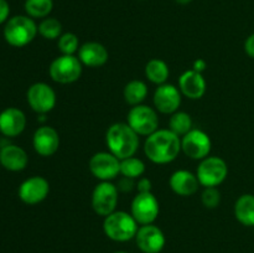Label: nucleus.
<instances>
[{
    "mask_svg": "<svg viewBox=\"0 0 254 253\" xmlns=\"http://www.w3.org/2000/svg\"><path fill=\"white\" fill-rule=\"evenodd\" d=\"M175 1L180 5H186V4H189V2L192 1V0H175Z\"/></svg>",
    "mask_w": 254,
    "mask_h": 253,
    "instance_id": "36",
    "label": "nucleus"
},
{
    "mask_svg": "<svg viewBox=\"0 0 254 253\" xmlns=\"http://www.w3.org/2000/svg\"><path fill=\"white\" fill-rule=\"evenodd\" d=\"M10 6L6 0H0V25L5 22L9 17Z\"/></svg>",
    "mask_w": 254,
    "mask_h": 253,
    "instance_id": "33",
    "label": "nucleus"
},
{
    "mask_svg": "<svg viewBox=\"0 0 254 253\" xmlns=\"http://www.w3.org/2000/svg\"><path fill=\"white\" fill-rule=\"evenodd\" d=\"M135 242L143 253H160L165 247L166 238L163 231L158 226L151 223L139 227L135 236Z\"/></svg>",
    "mask_w": 254,
    "mask_h": 253,
    "instance_id": "13",
    "label": "nucleus"
},
{
    "mask_svg": "<svg viewBox=\"0 0 254 253\" xmlns=\"http://www.w3.org/2000/svg\"><path fill=\"white\" fill-rule=\"evenodd\" d=\"M27 158L26 151L14 144H7L0 149V164L9 171H21L26 168Z\"/></svg>",
    "mask_w": 254,
    "mask_h": 253,
    "instance_id": "21",
    "label": "nucleus"
},
{
    "mask_svg": "<svg viewBox=\"0 0 254 253\" xmlns=\"http://www.w3.org/2000/svg\"><path fill=\"white\" fill-rule=\"evenodd\" d=\"M169 126L170 130L174 131L176 135L184 136L192 129V119L190 114L186 112H175L171 114L170 121H169Z\"/></svg>",
    "mask_w": 254,
    "mask_h": 253,
    "instance_id": "26",
    "label": "nucleus"
},
{
    "mask_svg": "<svg viewBox=\"0 0 254 253\" xmlns=\"http://www.w3.org/2000/svg\"><path fill=\"white\" fill-rule=\"evenodd\" d=\"M0 149H1V148H0Z\"/></svg>",
    "mask_w": 254,
    "mask_h": 253,
    "instance_id": "38",
    "label": "nucleus"
},
{
    "mask_svg": "<svg viewBox=\"0 0 254 253\" xmlns=\"http://www.w3.org/2000/svg\"><path fill=\"white\" fill-rule=\"evenodd\" d=\"M82 66L79 59L74 55H61L51 62L49 68L52 81L61 84L73 83L78 81L82 74Z\"/></svg>",
    "mask_w": 254,
    "mask_h": 253,
    "instance_id": "5",
    "label": "nucleus"
},
{
    "mask_svg": "<svg viewBox=\"0 0 254 253\" xmlns=\"http://www.w3.org/2000/svg\"><path fill=\"white\" fill-rule=\"evenodd\" d=\"M114 253H127V252H123V251H118V252H114Z\"/></svg>",
    "mask_w": 254,
    "mask_h": 253,
    "instance_id": "37",
    "label": "nucleus"
},
{
    "mask_svg": "<svg viewBox=\"0 0 254 253\" xmlns=\"http://www.w3.org/2000/svg\"><path fill=\"white\" fill-rule=\"evenodd\" d=\"M138 222L126 211H114L104 217L103 231L108 238L116 242H127L135 238L138 232Z\"/></svg>",
    "mask_w": 254,
    "mask_h": 253,
    "instance_id": "3",
    "label": "nucleus"
},
{
    "mask_svg": "<svg viewBox=\"0 0 254 253\" xmlns=\"http://www.w3.org/2000/svg\"><path fill=\"white\" fill-rule=\"evenodd\" d=\"M37 29L39 34L46 40H59L62 35V24L55 17H45Z\"/></svg>",
    "mask_w": 254,
    "mask_h": 253,
    "instance_id": "28",
    "label": "nucleus"
},
{
    "mask_svg": "<svg viewBox=\"0 0 254 253\" xmlns=\"http://www.w3.org/2000/svg\"><path fill=\"white\" fill-rule=\"evenodd\" d=\"M206 88L207 84L205 77L195 69L185 71L179 78V89L181 94L190 99L202 98L203 94L206 93Z\"/></svg>",
    "mask_w": 254,
    "mask_h": 253,
    "instance_id": "17",
    "label": "nucleus"
},
{
    "mask_svg": "<svg viewBox=\"0 0 254 253\" xmlns=\"http://www.w3.org/2000/svg\"><path fill=\"white\" fill-rule=\"evenodd\" d=\"M160 206L158 198L153 192H138L133 198L130 206V213L138 225H151L158 218Z\"/></svg>",
    "mask_w": 254,
    "mask_h": 253,
    "instance_id": "9",
    "label": "nucleus"
},
{
    "mask_svg": "<svg viewBox=\"0 0 254 253\" xmlns=\"http://www.w3.org/2000/svg\"><path fill=\"white\" fill-rule=\"evenodd\" d=\"M84 66L92 67H102L107 63L109 59V54L106 47L99 42H86L82 45L78 50V56H77Z\"/></svg>",
    "mask_w": 254,
    "mask_h": 253,
    "instance_id": "19",
    "label": "nucleus"
},
{
    "mask_svg": "<svg viewBox=\"0 0 254 253\" xmlns=\"http://www.w3.org/2000/svg\"><path fill=\"white\" fill-rule=\"evenodd\" d=\"M50 192V184L42 176H32L26 179L19 188V197L26 205H36L42 202Z\"/></svg>",
    "mask_w": 254,
    "mask_h": 253,
    "instance_id": "15",
    "label": "nucleus"
},
{
    "mask_svg": "<svg viewBox=\"0 0 254 253\" xmlns=\"http://www.w3.org/2000/svg\"><path fill=\"white\" fill-rule=\"evenodd\" d=\"M27 103L32 111L45 114L51 112L56 106V93L54 88L45 82H36L27 89Z\"/></svg>",
    "mask_w": 254,
    "mask_h": 253,
    "instance_id": "11",
    "label": "nucleus"
},
{
    "mask_svg": "<svg viewBox=\"0 0 254 253\" xmlns=\"http://www.w3.org/2000/svg\"><path fill=\"white\" fill-rule=\"evenodd\" d=\"M235 216L243 226H254V195L245 193L235 203Z\"/></svg>",
    "mask_w": 254,
    "mask_h": 253,
    "instance_id": "22",
    "label": "nucleus"
},
{
    "mask_svg": "<svg viewBox=\"0 0 254 253\" xmlns=\"http://www.w3.org/2000/svg\"><path fill=\"white\" fill-rule=\"evenodd\" d=\"M245 51L251 59H254V34L250 35L245 42Z\"/></svg>",
    "mask_w": 254,
    "mask_h": 253,
    "instance_id": "34",
    "label": "nucleus"
},
{
    "mask_svg": "<svg viewBox=\"0 0 254 253\" xmlns=\"http://www.w3.org/2000/svg\"><path fill=\"white\" fill-rule=\"evenodd\" d=\"M136 188H138V192H151V181L148 178H140L136 184Z\"/></svg>",
    "mask_w": 254,
    "mask_h": 253,
    "instance_id": "31",
    "label": "nucleus"
},
{
    "mask_svg": "<svg viewBox=\"0 0 254 253\" xmlns=\"http://www.w3.org/2000/svg\"><path fill=\"white\" fill-rule=\"evenodd\" d=\"M32 145L39 155L52 156L60 148V135L52 126H44L36 129L32 138Z\"/></svg>",
    "mask_w": 254,
    "mask_h": 253,
    "instance_id": "16",
    "label": "nucleus"
},
{
    "mask_svg": "<svg viewBox=\"0 0 254 253\" xmlns=\"http://www.w3.org/2000/svg\"><path fill=\"white\" fill-rule=\"evenodd\" d=\"M181 151V139L170 129H158L146 136L144 153L155 164H169L175 160Z\"/></svg>",
    "mask_w": 254,
    "mask_h": 253,
    "instance_id": "1",
    "label": "nucleus"
},
{
    "mask_svg": "<svg viewBox=\"0 0 254 253\" xmlns=\"http://www.w3.org/2000/svg\"><path fill=\"white\" fill-rule=\"evenodd\" d=\"M169 184L171 190L179 196H192L200 186L197 176L188 170H178L173 173Z\"/></svg>",
    "mask_w": 254,
    "mask_h": 253,
    "instance_id": "20",
    "label": "nucleus"
},
{
    "mask_svg": "<svg viewBox=\"0 0 254 253\" xmlns=\"http://www.w3.org/2000/svg\"><path fill=\"white\" fill-rule=\"evenodd\" d=\"M127 121L138 135L149 136L159 129L158 113L155 109L145 104L134 106L129 111Z\"/></svg>",
    "mask_w": 254,
    "mask_h": 253,
    "instance_id": "7",
    "label": "nucleus"
},
{
    "mask_svg": "<svg viewBox=\"0 0 254 253\" xmlns=\"http://www.w3.org/2000/svg\"><path fill=\"white\" fill-rule=\"evenodd\" d=\"M26 126L24 112L15 107H9L0 113V133L9 138L20 135Z\"/></svg>",
    "mask_w": 254,
    "mask_h": 253,
    "instance_id": "18",
    "label": "nucleus"
},
{
    "mask_svg": "<svg viewBox=\"0 0 254 253\" xmlns=\"http://www.w3.org/2000/svg\"><path fill=\"white\" fill-rule=\"evenodd\" d=\"M89 171L101 181H111L121 174V160L111 151H99L91 158Z\"/></svg>",
    "mask_w": 254,
    "mask_h": 253,
    "instance_id": "10",
    "label": "nucleus"
},
{
    "mask_svg": "<svg viewBox=\"0 0 254 253\" xmlns=\"http://www.w3.org/2000/svg\"><path fill=\"white\" fill-rule=\"evenodd\" d=\"M59 50L62 55H74L79 50V40L73 32H64L59 37L57 42Z\"/></svg>",
    "mask_w": 254,
    "mask_h": 253,
    "instance_id": "29",
    "label": "nucleus"
},
{
    "mask_svg": "<svg viewBox=\"0 0 254 253\" xmlns=\"http://www.w3.org/2000/svg\"><path fill=\"white\" fill-rule=\"evenodd\" d=\"M154 107L163 114H174L181 104V92L170 83L158 86L153 97Z\"/></svg>",
    "mask_w": 254,
    "mask_h": 253,
    "instance_id": "14",
    "label": "nucleus"
},
{
    "mask_svg": "<svg viewBox=\"0 0 254 253\" xmlns=\"http://www.w3.org/2000/svg\"><path fill=\"white\" fill-rule=\"evenodd\" d=\"M117 188H118V190L123 191V192L131 191L134 188V180L133 179H129V178H126V176H123V179L119 181V184Z\"/></svg>",
    "mask_w": 254,
    "mask_h": 253,
    "instance_id": "32",
    "label": "nucleus"
},
{
    "mask_svg": "<svg viewBox=\"0 0 254 253\" xmlns=\"http://www.w3.org/2000/svg\"><path fill=\"white\" fill-rule=\"evenodd\" d=\"M169 66L165 61L159 59H153L146 63L145 66V76L151 83H155L158 86L166 83L169 78Z\"/></svg>",
    "mask_w": 254,
    "mask_h": 253,
    "instance_id": "23",
    "label": "nucleus"
},
{
    "mask_svg": "<svg viewBox=\"0 0 254 253\" xmlns=\"http://www.w3.org/2000/svg\"><path fill=\"white\" fill-rule=\"evenodd\" d=\"M123 96L128 104L133 107L139 106L148 96V86L145 84V82L140 81V79H133L126 84Z\"/></svg>",
    "mask_w": 254,
    "mask_h": 253,
    "instance_id": "24",
    "label": "nucleus"
},
{
    "mask_svg": "<svg viewBox=\"0 0 254 253\" xmlns=\"http://www.w3.org/2000/svg\"><path fill=\"white\" fill-rule=\"evenodd\" d=\"M39 29L34 19L25 15H16L6 21L4 27V37L9 45L14 47H24L36 37Z\"/></svg>",
    "mask_w": 254,
    "mask_h": 253,
    "instance_id": "4",
    "label": "nucleus"
},
{
    "mask_svg": "<svg viewBox=\"0 0 254 253\" xmlns=\"http://www.w3.org/2000/svg\"><path fill=\"white\" fill-rule=\"evenodd\" d=\"M227 163L220 156H207L201 160L196 173L198 183L205 188H217L227 179Z\"/></svg>",
    "mask_w": 254,
    "mask_h": 253,
    "instance_id": "6",
    "label": "nucleus"
},
{
    "mask_svg": "<svg viewBox=\"0 0 254 253\" xmlns=\"http://www.w3.org/2000/svg\"><path fill=\"white\" fill-rule=\"evenodd\" d=\"M118 205V188L111 181H101L92 192V207L99 216L107 217Z\"/></svg>",
    "mask_w": 254,
    "mask_h": 253,
    "instance_id": "8",
    "label": "nucleus"
},
{
    "mask_svg": "<svg viewBox=\"0 0 254 253\" xmlns=\"http://www.w3.org/2000/svg\"><path fill=\"white\" fill-rule=\"evenodd\" d=\"M144 173H145V164L139 158L130 156V158L121 160V174L126 178L135 180V179L141 178Z\"/></svg>",
    "mask_w": 254,
    "mask_h": 253,
    "instance_id": "27",
    "label": "nucleus"
},
{
    "mask_svg": "<svg viewBox=\"0 0 254 253\" xmlns=\"http://www.w3.org/2000/svg\"><path fill=\"white\" fill-rule=\"evenodd\" d=\"M106 141L109 151L123 160L135 155L139 148V135L128 123H114L108 128Z\"/></svg>",
    "mask_w": 254,
    "mask_h": 253,
    "instance_id": "2",
    "label": "nucleus"
},
{
    "mask_svg": "<svg viewBox=\"0 0 254 253\" xmlns=\"http://www.w3.org/2000/svg\"><path fill=\"white\" fill-rule=\"evenodd\" d=\"M211 139L201 129H191L181 139V150L193 160H203L211 151Z\"/></svg>",
    "mask_w": 254,
    "mask_h": 253,
    "instance_id": "12",
    "label": "nucleus"
},
{
    "mask_svg": "<svg viewBox=\"0 0 254 253\" xmlns=\"http://www.w3.org/2000/svg\"><path fill=\"white\" fill-rule=\"evenodd\" d=\"M206 67H207V63H206L205 60L200 59V60H197V61L193 62V68L192 69H195V71L202 73V72L206 69Z\"/></svg>",
    "mask_w": 254,
    "mask_h": 253,
    "instance_id": "35",
    "label": "nucleus"
},
{
    "mask_svg": "<svg viewBox=\"0 0 254 253\" xmlns=\"http://www.w3.org/2000/svg\"><path fill=\"white\" fill-rule=\"evenodd\" d=\"M201 201L206 208H216L221 202V192L217 188H205Z\"/></svg>",
    "mask_w": 254,
    "mask_h": 253,
    "instance_id": "30",
    "label": "nucleus"
},
{
    "mask_svg": "<svg viewBox=\"0 0 254 253\" xmlns=\"http://www.w3.org/2000/svg\"><path fill=\"white\" fill-rule=\"evenodd\" d=\"M54 9L52 0H26L25 1V11L27 16L32 19H44L49 16Z\"/></svg>",
    "mask_w": 254,
    "mask_h": 253,
    "instance_id": "25",
    "label": "nucleus"
}]
</instances>
